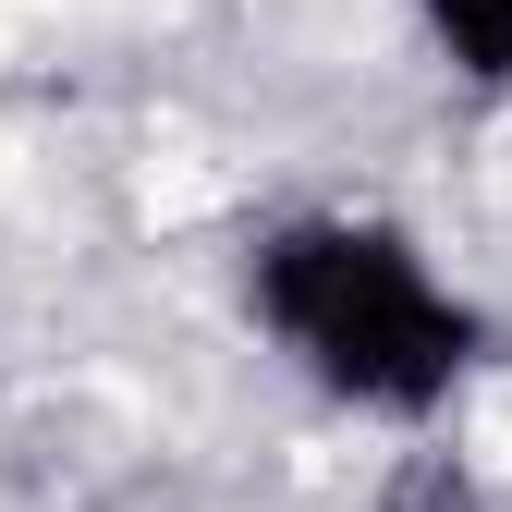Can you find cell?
I'll return each mask as SVG.
<instances>
[{
    "label": "cell",
    "instance_id": "1",
    "mask_svg": "<svg viewBox=\"0 0 512 512\" xmlns=\"http://www.w3.org/2000/svg\"><path fill=\"white\" fill-rule=\"evenodd\" d=\"M256 317L305 354L317 391H342L366 415H439L476 366V305L439 293V269L378 232V220H281L256 244Z\"/></svg>",
    "mask_w": 512,
    "mask_h": 512
},
{
    "label": "cell",
    "instance_id": "2",
    "mask_svg": "<svg viewBox=\"0 0 512 512\" xmlns=\"http://www.w3.org/2000/svg\"><path fill=\"white\" fill-rule=\"evenodd\" d=\"M427 37L452 49V74L512 86V0H427Z\"/></svg>",
    "mask_w": 512,
    "mask_h": 512
},
{
    "label": "cell",
    "instance_id": "3",
    "mask_svg": "<svg viewBox=\"0 0 512 512\" xmlns=\"http://www.w3.org/2000/svg\"><path fill=\"white\" fill-rule=\"evenodd\" d=\"M378 512H488V488H476L452 452H415V464L391 476V500H378Z\"/></svg>",
    "mask_w": 512,
    "mask_h": 512
}]
</instances>
